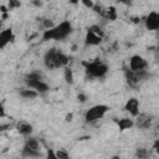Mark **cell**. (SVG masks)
<instances>
[{
  "label": "cell",
  "mask_w": 159,
  "mask_h": 159,
  "mask_svg": "<svg viewBox=\"0 0 159 159\" xmlns=\"http://www.w3.org/2000/svg\"><path fill=\"white\" fill-rule=\"evenodd\" d=\"M72 32V25L70 21H62L56 26H52L50 29L43 30L41 35L42 41H61L65 40L70 34Z\"/></svg>",
  "instance_id": "cell-1"
},
{
  "label": "cell",
  "mask_w": 159,
  "mask_h": 159,
  "mask_svg": "<svg viewBox=\"0 0 159 159\" xmlns=\"http://www.w3.org/2000/svg\"><path fill=\"white\" fill-rule=\"evenodd\" d=\"M68 62H70V57L55 47L50 48L43 56V63L48 70H56L60 67H65L67 66Z\"/></svg>",
  "instance_id": "cell-2"
},
{
  "label": "cell",
  "mask_w": 159,
  "mask_h": 159,
  "mask_svg": "<svg viewBox=\"0 0 159 159\" xmlns=\"http://www.w3.org/2000/svg\"><path fill=\"white\" fill-rule=\"evenodd\" d=\"M25 83L27 84V87L35 89L37 93H46L50 89L48 84L42 81L41 73L37 71H34V72H30L29 75H26Z\"/></svg>",
  "instance_id": "cell-3"
},
{
  "label": "cell",
  "mask_w": 159,
  "mask_h": 159,
  "mask_svg": "<svg viewBox=\"0 0 159 159\" xmlns=\"http://www.w3.org/2000/svg\"><path fill=\"white\" fill-rule=\"evenodd\" d=\"M83 66H84V70L86 72L92 76V77H97V78H101L103 76L107 75L108 72V66L102 62V61H91V62H87V61H83Z\"/></svg>",
  "instance_id": "cell-4"
},
{
  "label": "cell",
  "mask_w": 159,
  "mask_h": 159,
  "mask_svg": "<svg viewBox=\"0 0 159 159\" xmlns=\"http://www.w3.org/2000/svg\"><path fill=\"white\" fill-rule=\"evenodd\" d=\"M108 111H109L108 106H106V104H96V106L91 107L89 109H87V112L84 113V120L87 123H94V122L102 119Z\"/></svg>",
  "instance_id": "cell-5"
},
{
  "label": "cell",
  "mask_w": 159,
  "mask_h": 159,
  "mask_svg": "<svg viewBox=\"0 0 159 159\" xmlns=\"http://www.w3.org/2000/svg\"><path fill=\"white\" fill-rule=\"evenodd\" d=\"M148 66V62L144 57H142L140 55H133L129 58V70L134 71V72H140L144 71Z\"/></svg>",
  "instance_id": "cell-6"
},
{
  "label": "cell",
  "mask_w": 159,
  "mask_h": 159,
  "mask_svg": "<svg viewBox=\"0 0 159 159\" xmlns=\"http://www.w3.org/2000/svg\"><path fill=\"white\" fill-rule=\"evenodd\" d=\"M144 24H145L147 30H149V31H157L159 29V14L157 11H150L147 15V17H145Z\"/></svg>",
  "instance_id": "cell-7"
},
{
  "label": "cell",
  "mask_w": 159,
  "mask_h": 159,
  "mask_svg": "<svg viewBox=\"0 0 159 159\" xmlns=\"http://www.w3.org/2000/svg\"><path fill=\"white\" fill-rule=\"evenodd\" d=\"M15 39L14 31L11 27L4 29L0 31V48H5L10 42H12Z\"/></svg>",
  "instance_id": "cell-8"
},
{
  "label": "cell",
  "mask_w": 159,
  "mask_h": 159,
  "mask_svg": "<svg viewBox=\"0 0 159 159\" xmlns=\"http://www.w3.org/2000/svg\"><path fill=\"white\" fill-rule=\"evenodd\" d=\"M124 109H125L129 114H132L133 117H137V116L139 114V101H138L135 97L129 98V99L127 101L125 106H124Z\"/></svg>",
  "instance_id": "cell-9"
},
{
  "label": "cell",
  "mask_w": 159,
  "mask_h": 159,
  "mask_svg": "<svg viewBox=\"0 0 159 159\" xmlns=\"http://www.w3.org/2000/svg\"><path fill=\"white\" fill-rule=\"evenodd\" d=\"M102 42V37L98 36L97 34H94L91 30H87L86 36H84V43L87 46H98Z\"/></svg>",
  "instance_id": "cell-10"
},
{
  "label": "cell",
  "mask_w": 159,
  "mask_h": 159,
  "mask_svg": "<svg viewBox=\"0 0 159 159\" xmlns=\"http://www.w3.org/2000/svg\"><path fill=\"white\" fill-rule=\"evenodd\" d=\"M124 73H125L127 82H128V84H129L130 87L138 86V83H139V81H140V77H139V73H138V72H134V71H132V70L128 68V70L124 71Z\"/></svg>",
  "instance_id": "cell-11"
},
{
  "label": "cell",
  "mask_w": 159,
  "mask_h": 159,
  "mask_svg": "<svg viewBox=\"0 0 159 159\" xmlns=\"http://www.w3.org/2000/svg\"><path fill=\"white\" fill-rule=\"evenodd\" d=\"M16 129H17V132H19L21 135H24V137H29V135H31V133H32V125H31L30 123L25 122V120L19 122L17 125H16Z\"/></svg>",
  "instance_id": "cell-12"
},
{
  "label": "cell",
  "mask_w": 159,
  "mask_h": 159,
  "mask_svg": "<svg viewBox=\"0 0 159 159\" xmlns=\"http://www.w3.org/2000/svg\"><path fill=\"white\" fill-rule=\"evenodd\" d=\"M116 123L119 128V130H127V129H130L135 123L133 119L130 118H120V119H116Z\"/></svg>",
  "instance_id": "cell-13"
},
{
  "label": "cell",
  "mask_w": 159,
  "mask_h": 159,
  "mask_svg": "<svg viewBox=\"0 0 159 159\" xmlns=\"http://www.w3.org/2000/svg\"><path fill=\"white\" fill-rule=\"evenodd\" d=\"M19 93H20V96H21L22 98H25V99H32V98H36V97L39 96V93H37L35 89L30 88V87L21 89Z\"/></svg>",
  "instance_id": "cell-14"
},
{
  "label": "cell",
  "mask_w": 159,
  "mask_h": 159,
  "mask_svg": "<svg viewBox=\"0 0 159 159\" xmlns=\"http://www.w3.org/2000/svg\"><path fill=\"white\" fill-rule=\"evenodd\" d=\"M21 155L24 158H39V157H41V153H40V150H34L27 147H24L21 150Z\"/></svg>",
  "instance_id": "cell-15"
},
{
  "label": "cell",
  "mask_w": 159,
  "mask_h": 159,
  "mask_svg": "<svg viewBox=\"0 0 159 159\" xmlns=\"http://www.w3.org/2000/svg\"><path fill=\"white\" fill-rule=\"evenodd\" d=\"M24 147H27V148L34 149V150H40V142H39V139H36V138L29 137V138H26Z\"/></svg>",
  "instance_id": "cell-16"
},
{
  "label": "cell",
  "mask_w": 159,
  "mask_h": 159,
  "mask_svg": "<svg viewBox=\"0 0 159 159\" xmlns=\"http://www.w3.org/2000/svg\"><path fill=\"white\" fill-rule=\"evenodd\" d=\"M138 120H137V124L138 127H142V128H147L150 125V119L148 118V116L145 114H138Z\"/></svg>",
  "instance_id": "cell-17"
},
{
  "label": "cell",
  "mask_w": 159,
  "mask_h": 159,
  "mask_svg": "<svg viewBox=\"0 0 159 159\" xmlns=\"http://www.w3.org/2000/svg\"><path fill=\"white\" fill-rule=\"evenodd\" d=\"M63 76H65V81H66L68 84H72V83H73V80H75V77H73V71H72L70 67L65 66V68H63Z\"/></svg>",
  "instance_id": "cell-18"
},
{
  "label": "cell",
  "mask_w": 159,
  "mask_h": 159,
  "mask_svg": "<svg viewBox=\"0 0 159 159\" xmlns=\"http://www.w3.org/2000/svg\"><path fill=\"white\" fill-rule=\"evenodd\" d=\"M104 16H106L108 20L114 21V20L117 19V10H116V7L111 6V7L106 9V11H104Z\"/></svg>",
  "instance_id": "cell-19"
},
{
  "label": "cell",
  "mask_w": 159,
  "mask_h": 159,
  "mask_svg": "<svg viewBox=\"0 0 159 159\" xmlns=\"http://www.w3.org/2000/svg\"><path fill=\"white\" fill-rule=\"evenodd\" d=\"M21 6V1L20 0H7V10L11 11V10H15L17 7Z\"/></svg>",
  "instance_id": "cell-20"
},
{
  "label": "cell",
  "mask_w": 159,
  "mask_h": 159,
  "mask_svg": "<svg viewBox=\"0 0 159 159\" xmlns=\"http://www.w3.org/2000/svg\"><path fill=\"white\" fill-rule=\"evenodd\" d=\"M55 155H56V159H67L70 155L67 152H65V149H58L55 152Z\"/></svg>",
  "instance_id": "cell-21"
},
{
  "label": "cell",
  "mask_w": 159,
  "mask_h": 159,
  "mask_svg": "<svg viewBox=\"0 0 159 159\" xmlns=\"http://www.w3.org/2000/svg\"><path fill=\"white\" fill-rule=\"evenodd\" d=\"M88 30L93 31L94 34H97V35H98V36H101V37H103V35H104V34H103V30H102V29H101L98 25H93V26H91Z\"/></svg>",
  "instance_id": "cell-22"
},
{
  "label": "cell",
  "mask_w": 159,
  "mask_h": 159,
  "mask_svg": "<svg viewBox=\"0 0 159 159\" xmlns=\"http://www.w3.org/2000/svg\"><path fill=\"white\" fill-rule=\"evenodd\" d=\"M42 25H43V29H45V30H46V29H50V27L53 26L52 21L48 20V19H42Z\"/></svg>",
  "instance_id": "cell-23"
},
{
  "label": "cell",
  "mask_w": 159,
  "mask_h": 159,
  "mask_svg": "<svg viewBox=\"0 0 159 159\" xmlns=\"http://www.w3.org/2000/svg\"><path fill=\"white\" fill-rule=\"evenodd\" d=\"M148 155V152H147V149H144V148H140V149H138L137 150V157H139V158H145Z\"/></svg>",
  "instance_id": "cell-24"
},
{
  "label": "cell",
  "mask_w": 159,
  "mask_h": 159,
  "mask_svg": "<svg viewBox=\"0 0 159 159\" xmlns=\"http://www.w3.org/2000/svg\"><path fill=\"white\" fill-rule=\"evenodd\" d=\"M87 9H92L93 6H94V2H93V0H80Z\"/></svg>",
  "instance_id": "cell-25"
},
{
  "label": "cell",
  "mask_w": 159,
  "mask_h": 159,
  "mask_svg": "<svg viewBox=\"0 0 159 159\" xmlns=\"http://www.w3.org/2000/svg\"><path fill=\"white\" fill-rule=\"evenodd\" d=\"M7 129H10V124H7V123H1L0 124V134L6 132Z\"/></svg>",
  "instance_id": "cell-26"
},
{
  "label": "cell",
  "mask_w": 159,
  "mask_h": 159,
  "mask_svg": "<svg viewBox=\"0 0 159 159\" xmlns=\"http://www.w3.org/2000/svg\"><path fill=\"white\" fill-rule=\"evenodd\" d=\"M77 99H78L80 102H84V101H86V96L82 94V93H80V94L77 96Z\"/></svg>",
  "instance_id": "cell-27"
},
{
  "label": "cell",
  "mask_w": 159,
  "mask_h": 159,
  "mask_svg": "<svg viewBox=\"0 0 159 159\" xmlns=\"http://www.w3.org/2000/svg\"><path fill=\"white\" fill-rule=\"evenodd\" d=\"M153 149H154V150H157V152L159 150V140H158V139H157V140L154 142V145H153Z\"/></svg>",
  "instance_id": "cell-28"
},
{
  "label": "cell",
  "mask_w": 159,
  "mask_h": 159,
  "mask_svg": "<svg viewBox=\"0 0 159 159\" xmlns=\"http://www.w3.org/2000/svg\"><path fill=\"white\" fill-rule=\"evenodd\" d=\"M5 116V109H4V106L0 104V118H2Z\"/></svg>",
  "instance_id": "cell-29"
},
{
  "label": "cell",
  "mask_w": 159,
  "mask_h": 159,
  "mask_svg": "<svg viewBox=\"0 0 159 159\" xmlns=\"http://www.w3.org/2000/svg\"><path fill=\"white\" fill-rule=\"evenodd\" d=\"M0 11H1L2 14H6V12L9 11V10H7V6H4V5H1V6H0Z\"/></svg>",
  "instance_id": "cell-30"
},
{
  "label": "cell",
  "mask_w": 159,
  "mask_h": 159,
  "mask_svg": "<svg viewBox=\"0 0 159 159\" xmlns=\"http://www.w3.org/2000/svg\"><path fill=\"white\" fill-rule=\"evenodd\" d=\"M31 2H32V4L35 5V6H41V5H42V2H41L40 0H32Z\"/></svg>",
  "instance_id": "cell-31"
},
{
  "label": "cell",
  "mask_w": 159,
  "mask_h": 159,
  "mask_svg": "<svg viewBox=\"0 0 159 159\" xmlns=\"http://www.w3.org/2000/svg\"><path fill=\"white\" fill-rule=\"evenodd\" d=\"M72 118H73V114H72V113L67 114V116H66V122H71V120H72Z\"/></svg>",
  "instance_id": "cell-32"
},
{
  "label": "cell",
  "mask_w": 159,
  "mask_h": 159,
  "mask_svg": "<svg viewBox=\"0 0 159 159\" xmlns=\"http://www.w3.org/2000/svg\"><path fill=\"white\" fill-rule=\"evenodd\" d=\"M118 2H122V4H125V5H130L129 0H118Z\"/></svg>",
  "instance_id": "cell-33"
},
{
  "label": "cell",
  "mask_w": 159,
  "mask_h": 159,
  "mask_svg": "<svg viewBox=\"0 0 159 159\" xmlns=\"http://www.w3.org/2000/svg\"><path fill=\"white\" fill-rule=\"evenodd\" d=\"M70 2H71V4H78L80 0H70Z\"/></svg>",
  "instance_id": "cell-34"
},
{
  "label": "cell",
  "mask_w": 159,
  "mask_h": 159,
  "mask_svg": "<svg viewBox=\"0 0 159 159\" xmlns=\"http://www.w3.org/2000/svg\"><path fill=\"white\" fill-rule=\"evenodd\" d=\"M0 27H1V24H0Z\"/></svg>",
  "instance_id": "cell-35"
},
{
  "label": "cell",
  "mask_w": 159,
  "mask_h": 159,
  "mask_svg": "<svg viewBox=\"0 0 159 159\" xmlns=\"http://www.w3.org/2000/svg\"><path fill=\"white\" fill-rule=\"evenodd\" d=\"M129 1H133V0H129Z\"/></svg>",
  "instance_id": "cell-36"
}]
</instances>
